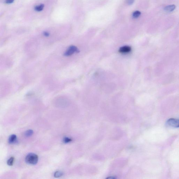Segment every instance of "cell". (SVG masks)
Returning <instances> with one entry per match:
<instances>
[{
    "label": "cell",
    "instance_id": "obj_14",
    "mask_svg": "<svg viewBox=\"0 0 179 179\" xmlns=\"http://www.w3.org/2000/svg\"><path fill=\"white\" fill-rule=\"evenodd\" d=\"M135 1V0H126V2L128 4L131 5Z\"/></svg>",
    "mask_w": 179,
    "mask_h": 179
},
{
    "label": "cell",
    "instance_id": "obj_1",
    "mask_svg": "<svg viewBox=\"0 0 179 179\" xmlns=\"http://www.w3.org/2000/svg\"><path fill=\"white\" fill-rule=\"evenodd\" d=\"M39 157L37 155L31 153L28 154L26 157L25 161L28 164L35 165L38 161Z\"/></svg>",
    "mask_w": 179,
    "mask_h": 179
},
{
    "label": "cell",
    "instance_id": "obj_7",
    "mask_svg": "<svg viewBox=\"0 0 179 179\" xmlns=\"http://www.w3.org/2000/svg\"><path fill=\"white\" fill-rule=\"evenodd\" d=\"M17 141V136L15 134H13L10 136L9 139V143L10 144H13Z\"/></svg>",
    "mask_w": 179,
    "mask_h": 179
},
{
    "label": "cell",
    "instance_id": "obj_16",
    "mask_svg": "<svg viewBox=\"0 0 179 179\" xmlns=\"http://www.w3.org/2000/svg\"><path fill=\"white\" fill-rule=\"evenodd\" d=\"M44 35L46 36H49V33H48L47 32H45L44 33Z\"/></svg>",
    "mask_w": 179,
    "mask_h": 179
},
{
    "label": "cell",
    "instance_id": "obj_5",
    "mask_svg": "<svg viewBox=\"0 0 179 179\" xmlns=\"http://www.w3.org/2000/svg\"><path fill=\"white\" fill-rule=\"evenodd\" d=\"M131 50V48L129 46H124L121 47L119 49V52L122 53H129Z\"/></svg>",
    "mask_w": 179,
    "mask_h": 179
},
{
    "label": "cell",
    "instance_id": "obj_4",
    "mask_svg": "<svg viewBox=\"0 0 179 179\" xmlns=\"http://www.w3.org/2000/svg\"><path fill=\"white\" fill-rule=\"evenodd\" d=\"M167 124L168 126L173 127H179V119L171 118L167 122Z\"/></svg>",
    "mask_w": 179,
    "mask_h": 179
},
{
    "label": "cell",
    "instance_id": "obj_10",
    "mask_svg": "<svg viewBox=\"0 0 179 179\" xmlns=\"http://www.w3.org/2000/svg\"><path fill=\"white\" fill-rule=\"evenodd\" d=\"M141 14V13L140 11H135L133 13V17L134 18H138L140 17Z\"/></svg>",
    "mask_w": 179,
    "mask_h": 179
},
{
    "label": "cell",
    "instance_id": "obj_2",
    "mask_svg": "<svg viewBox=\"0 0 179 179\" xmlns=\"http://www.w3.org/2000/svg\"><path fill=\"white\" fill-rule=\"evenodd\" d=\"M174 79V75L173 73L168 74L165 76L162 82L163 85H167L172 82Z\"/></svg>",
    "mask_w": 179,
    "mask_h": 179
},
{
    "label": "cell",
    "instance_id": "obj_8",
    "mask_svg": "<svg viewBox=\"0 0 179 179\" xmlns=\"http://www.w3.org/2000/svg\"><path fill=\"white\" fill-rule=\"evenodd\" d=\"M44 7V4H41L37 5V6L35 7L34 9L37 11H41L43 10Z\"/></svg>",
    "mask_w": 179,
    "mask_h": 179
},
{
    "label": "cell",
    "instance_id": "obj_15",
    "mask_svg": "<svg viewBox=\"0 0 179 179\" xmlns=\"http://www.w3.org/2000/svg\"><path fill=\"white\" fill-rule=\"evenodd\" d=\"M15 0H5L7 4H11Z\"/></svg>",
    "mask_w": 179,
    "mask_h": 179
},
{
    "label": "cell",
    "instance_id": "obj_12",
    "mask_svg": "<svg viewBox=\"0 0 179 179\" xmlns=\"http://www.w3.org/2000/svg\"><path fill=\"white\" fill-rule=\"evenodd\" d=\"M33 133V132L32 130H28L26 131L25 133V135L26 137H30V136L32 135Z\"/></svg>",
    "mask_w": 179,
    "mask_h": 179
},
{
    "label": "cell",
    "instance_id": "obj_6",
    "mask_svg": "<svg viewBox=\"0 0 179 179\" xmlns=\"http://www.w3.org/2000/svg\"><path fill=\"white\" fill-rule=\"evenodd\" d=\"M176 6L175 5H168L164 8L165 11L168 12H172L176 9Z\"/></svg>",
    "mask_w": 179,
    "mask_h": 179
},
{
    "label": "cell",
    "instance_id": "obj_11",
    "mask_svg": "<svg viewBox=\"0 0 179 179\" xmlns=\"http://www.w3.org/2000/svg\"><path fill=\"white\" fill-rule=\"evenodd\" d=\"M63 175V173L62 172H60V171H57V172L55 173L54 176L55 177L58 178L61 177Z\"/></svg>",
    "mask_w": 179,
    "mask_h": 179
},
{
    "label": "cell",
    "instance_id": "obj_13",
    "mask_svg": "<svg viewBox=\"0 0 179 179\" xmlns=\"http://www.w3.org/2000/svg\"><path fill=\"white\" fill-rule=\"evenodd\" d=\"M72 140L71 139L69 138L68 137H65L63 139V142L65 143H68L70 142Z\"/></svg>",
    "mask_w": 179,
    "mask_h": 179
},
{
    "label": "cell",
    "instance_id": "obj_3",
    "mask_svg": "<svg viewBox=\"0 0 179 179\" xmlns=\"http://www.w3.org/2000/svg\"><path fill=\"white\" fill-rule=\"evenodd\" d=\"M79 52V50L77 47L75 46H71L69 47L68 49L66 50L64 55L68 57V56L73 55L74 53H78Z\"/></svg>",
    "mask_w": 179,
    "mask_h": 179
},
{
    "label": "cell",
    "instance_id": "obj_9",
    "mask_svg": "<svg viewBox=\"0 0 179 179\" xmlns=\"http://www.w3.org/2000/svg\"><path fill=\"white\" fill-rule=\"evenodd\" d=\"M15 161V158L14 157H12L7 160V164L9 166H12L14 164Z\"/></svg>",
    "mask_w": 179,
    "mask_h": 179
}]
</instances>
